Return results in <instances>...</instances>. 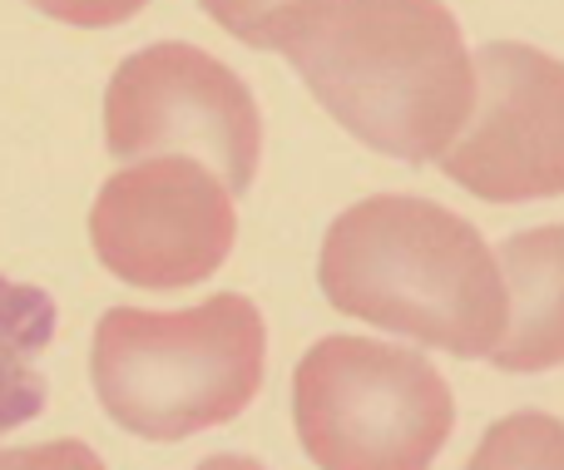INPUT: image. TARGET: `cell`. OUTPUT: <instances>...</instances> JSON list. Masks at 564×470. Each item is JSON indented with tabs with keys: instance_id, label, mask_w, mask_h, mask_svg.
Returning a JSON list of instances; mask_svg holds the SVG:
<instances>
[{
	"instance_id": "7c38bea8",
	"label": "cell",
	"mask_w": 564,
	"mask_h": 470,
	"mask_svg": "<svg viewBox=\"0 0 564 470\" xmlns=\"http://www.w3.org/2000/svg\"><path fill=\"white\" fill-rule=\"evenodd\" d=\"M0 470H105L85 441H45V446H0Z\"/></svg>"
},
{
	"instance_id": "52a82bcc",
	"label": "cell",
	"mask_w": 564,
	"mask_h": 470,
	"mask_svg": "<svg viewBox=\"0 0 564 470\" xmlns=\"http://www.w3.org/2000/svg\"><path fill=\"white\" fill-rule=\"evenodd\" d=\"M476 99L441 174L490 204L564 194V59L496 40L470 55Z\"/></svg>"
},
{
	"instance_id": "8992f818",
	"label": "cell",
	"mask_w": 564,
	"mask_h": 470,
	"mask_svg": "<svg viewBox=\"0 0 564 470\" xmlns=\"http://www.w3.org/2000/svg\"><path fill=\"white\" fill-rule=\"evenodd\" d=\"M238 238L234 194L198 159L159 154L119 168L89 208L95 258L134 287H188L224 267Z\"/></svg>"
},
{
	"instance_id": "4fadbf2b",
	"label": "cell",
	"mask_w": 564,
	"mask_h": 470,
	"mask_svg": "<svg viewBox=\"0 0 564 470\" xmlns=\"http://www.w3.org/2000/svg\"><path fill=\"white\" fill-rule=\"evenodd\" d=\"M282 6H292V0H204L208 20H218V25H224L228 35H238L243 45H253L258 25Z\"/></svg>"
},
{
	"instance_id": "277c9868",
	"label": "cell",
	"mask_w": 564,
	"mask_h": 470,
	"mask_svg": "<svg viewBox=\"0 0 564 470\" xmlns=\"http://www.w3.org/2000/svg\"><path fill=\"white\" fill-rule=\"evenodd\" d=\"M292 422L322 470H431L456 426V396L406 347L322 337L292 372Z\"/></svg>"
},
{
	"instance_id": "30bf717a",
	"label": "cell",
	"mask_w": 564,
	"mask_h": 470,
	"mask_svg": "<svg viewBox=\"0 0 564 470\" xmlns=\"http://www.w3.org/2000/svg\"><path fill=\"white\" fill-rule=\"evenodd\" d=\"M466 470H564V422L545 412H516L480 436Z\"/></svg>"
},
{
	"instance_id": "ba28073f",
	"label": "cell",
	"mask_w": 564,
	"mask_h": 470,
	"mask_svg": "<svg viewBox=\"0 0 564 470\" xmlns=\"http://www.w3.org/2000/svg\"><path fill=\"white\" fill-rule=\"evenodd\" d=\"M496 267L506 283V327L490 362L500 372L564 367V223L516 233Z\"/></svg>"
},
{
	"instance_id": "5b68a950",
	"label": "cell",
	"mask_w": 564,
	"mask_h": 470,
	"mask_svg": "<svg viewBox=\"0 0 564 470\" xmlns=\"http://www.w3.org/2000/svg\"><path fill=\"white\" fill-rule=\"evenodd\" d=\"M105 144L115 159H198L228 194L263 164V114L248 85L208 50L164 40L115 69L105 89Z\"/></svg>"
},
{
	"instance_id": "7a4b0ae2",
	"label": "cell",
	"mask_w": 564,
	"mask_h": 470,
	"mask_svg": "<svg viewBox=\"0 0 564 470\" xmlns=\"http://www.w3.org/2000/svg\"><path fill=\"white\" fill-rule=\"evenodd\" d=\"M317 277L337 313L456 357H490L506 327L496 253L431 198L351 204L322 238Z\"/></svg>"
},
{
	"instance_id": "3957f363",
	"label": "cell",
	"mask_w": 564,
	"mask_h": 470,
	"mask_svg": "<svg viewBox=\"0 0 564 470\" xmlns=\"http://www.w3.org/2000/svg\"><path fill=\"white\" fill-rule=\"evenodd\" d=\"M268 327L243 293L184 313L109 307L95 327L89 382L109 422L144 441H184L248 412L263 386Z\"/></svg>"
},
{
	"instance_id": "9c48e42d",
	"label": "cell",
	"mask_w": 564,
	"mask_h": 470,
	"mask_svg": "<svg viewBox=\"0 0 564 470\" xmlns=\"http://www.w3.org/2000/svg\"><path fill=\"white\" fill-rule=\"evenodd\" d=\"M55 297L0 273V431L35 422L50 392L40 376V352L55 337Z\"/></svg>"
},
{
	"instance_id": "8fae6325",
	"label": "cell",
	"mask_w": 564,
	"mask_h": 470,
	"mask_svg": "<svg viewBox=\"0 0 564 470\" xmlns=\"http://www.w3.org/2000/svg\"><path fill=\"white\" fill-rule=\"evenodd\" d=\"M40 15L59 20V25H75V30H109V25H124L134 20L149 0H30Z\"/></svg>"
},
{
	"instance_id": "5bb4252c",
	"label": "cell",
	"mask_w": 564,
	"mask_h": 470,
	"mask_svg": "<svg viewBox=\"0 0 564 470\" xmlns=\"http://www.w3.org/2000/svg\"><path fill=\"white\" fill-rule=\"evenodd\" d=\"M198 470H263V466L248 461V456H208Z\"/></svg>"
},
{
	"instance_id": "6da1fadb",
	"label": "cell",
	"mask_w": 564,
	"mask_h": 470,
	"mask_svg": "<svg viewBox=\"0 0 564 470\" xmlns=\"http://www.w3.org/2000/svg\"><path fill=\"white\" fill-rule=\"evenodd\" d=\"M253 50L282 55L347 134L401 164L441 159L476 99L441 0H292L258 25Z\"/></svg>"
}]
</instances>
